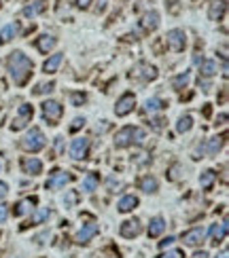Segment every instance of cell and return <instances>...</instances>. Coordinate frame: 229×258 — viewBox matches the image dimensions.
<instances>
[{"mask_svg": "<svg viewBox=\"0 0 229 258\" xmlns=\"http://www.w3.org/2000/svg\"><path fill=\"white\" fill-rule=\"evenodd\" d=\"M6 68H9V74L13 83H15L17 87H23L25 83L30 81L32 76V70H34V64L28 55L23 53V51H13L9 55V60H6Z\"/></svg>", "mask_w": 229, "mask_h": 258, "instance_id": "6da1fadb", "label": "cell"}, {"mask_svg": "<svg viewBox=\"0 0 229 258\" xmlns=\"http://www.w3.org/2000/svg\"><path fill=\"white\" fill-rule=\"evenodd\" d=\"M146 140V133L142 127H132L127 125L123 129H119L117 135H114V146L117 148H127L132 144H142Z\"/></svg>", "mask_w": 229, "mask_h": 258, "instance_id": "7a4b0ae2", "label": "cell"}, {"mask_svg": "<svg viewBox=\"0 0 229 258\" xmlns=\"http://www.w3.org/2000/svg\"><path fill=\"white\" fill-rule=\"evenodd\" d=\"M45 144H47V140H45V133L38 127H32L30 131L19 140V148H23L25 152H38L45 148Z\"/></svg>", "mask_w": 229, "mask_h": 258, "instance_id": "3957f363", "label": "cell"}, {"mask_svg": "<svg viewBox=\"0 0 229 258\" xmlns=\"http://www.w3.org/2000/svg\"><path fill=\"white\" fill-rule=\"evenodd\" d=\"M165 43H168V49L174 51V53H181L187 47V34H184V30L181 28H174L168 32V36H165Z\"/></svg>", "mask_w": 229, "mask_h": 258, "instance_id": "277c9868", "label": "cell"}, {"mask_svg": "<svg viewBox=\"0 0 229 258\" xmlns=\"http://www.w3.org/2000/svg\"><path fill=\"white\" fill-rule=\"evenodd\" d=\"M62 114H64V106L60 102L47 100L43 104V117H45V121H49L51 125H57V121L62 119Z\"/></svg>", "mask_w": 229, "mask_h": 258, "instance_id": "5b68a950", "label": "cell"}, {"mask_svg": "<svg viewBox=\"0 0 229 258\" xmlns=\"http://www.w3.org/2000/svg\"><path fill=\"white\" fill-rule=\"evenodd\" d=\"M68 182H72V173H68V172H62V170H53L49 173V178H47V189L49 191H57V189H64Z\"/></svg>", "mask_w": 229, "mask_h": 258, "instance_id": "8992f818", "label": "cell"}, {"mask_svg": "<svg viewBox=\"0 0 229 258\" xmlns=\"http://www.w3.org/2000/svg\"><path fill=\"white\" fill-rule=\"evenodd\" d=\"M32 114H34L32 106L30 104H22V106L17 108V114H15V119H13V123H11V129H13V131H19V129H23L32 121Z\"/></svg>", "mask_w": 229, "mask_h": 258, "instance_id": "52a82bcc", "label": "cell"}, {"mask_svg": "<svg viewBox=\"0 0 229 258\" xmlns=\"http://www.w3.org/2000/svg\"><path fill=\"white\" fill-rule=\"evenodd\" d=\"M134 106H136V95L127 91L121 95L117 100V104H114V114H117V117H127V114L134 110Z\"/></svg>", "mask_w": 229, "mask_h": 258, "instance_id": "ba28073f", "label": "cell"}, {"mask_svg": "<svg viewBox=\"0 0 229 258\" xmlns=\"http://www.w3.org/2000/svg\"><path fill=\"white\" fill-rule=\"evenodd\" d=\"M98 231H100L98 224H95L93 220H89V222H85V224H83V227L79 229V233H76L74 241L79 243V246H85V243H89L95 235H98Z\"/></svg>", "mask_w": 229, "mask_h": 258, "instance_id": "9c48e42d", "label": "cell"}, {"mask_svg": "<svg viewBox=\"0 0 229 258\" xmlns=\"http://www.w3.org/2000/svg\"><path fill=\"white\" fill-rule=\"evenodd\" d=\"M204 239H206V229L204 227H193V229H189L183 233V243L184 246H191V248L202 246Z\"/></svg>", "mask_w": 229, "mask_h": 258, "instance_id": "30bf717a", "label": "cell"}, {"mask_svg": "<svg viewBox=\"0 0 229 258\" xmlns=\"http://www.w3.org/2000/svg\"><path fill=\"white\" fill-rule=\"evenodd\" d=\"M140 231H142V227H140L138 218H130V220H125L121 224L119 233H121V237H125V239H134V237L140 235Z\"/></svg>", "mask_w": 229, "mask_h": 258, "instance_id": "8fae6325", "label": "cell"}, {"mask_svg": "<svg viewBox=\"0 0 229 258\" xmlns=\"http://www.w3.org/2000/svg\"><path fill=\"white\" fill-rule=\"evenodd\" d=\"M87 150H89V140L87 138H76L72 140V144H70V157L81 161L87 157Z\"/></svg>", "mask_w": 229, "mask_h": 258, "instance_id": "7c38bea8", "label": "cell"}, {"mask_svg": "<svg viewBox=\"0 0 229 258\" xmlns=\"http://www.w3.org/2000/svg\"><path fill=\"white\" fill-rule=\"evenodd\" d=\"M22 170L30 176H38L43 172V161L36 159V157H23L22 159Z\"/></svg>", "mask_w": 229, "mask_h": 258, "instance_id": "4fadbf2b", "label": "cell"}, {"mask_svg": "<svg viewBox=\"0 0 229 258\" xmlns=\"http://www.w3.org/2000/svg\"><path fill=\"white\" fill-rule=\"evenodd\" d=\"M38 203V199L36 197H25V199H22L19 203H15V208H13V216H25L28 212H32L34 210V205Z\"/></svg>", "mask_w": 229, "mask_h": 258, "instance_id": "5bb4252c", "label": "cell"}, {"mask_svg": "<svg viewBox=\"0 0 229 258\" xmlns=\"http://www.w3.org/2000/svg\"><path fill=\"white\" fill-rule=\"evenodd\" d=\"M225 11H227L225 0H212V2H210V9H208V17L212 19V22H221L223 15H225Z\"/></svg>", "mask_w": 229, "mask_h": 258, "instance_id": "9a60e30c", "label": "cell"}, {"mask_svg": "<svg viewBox=\"0 0 229 258\" xmlns=\"http://www.w3.org/2000/svg\"><path fill=\"white\" fill-rule=\"evenodd\" d=\"M34 44H36V49L41 51V53L47 55L51 49H55L57 41H55L53 36H49V34H43V36H38V38H36V43H34Z\"/></svg>", "mask_w": 229, "mask_h": 258, "instance_id": "2e32d148", "label": "cell"}, {"mask_svg": "<svg viewBox=\"0 0 229 258\" xmlns=\"http://www.w3.org/2000/svg\"><path fill=\"white\" fill-rule=\"evenodd\" d=\"M142 28L146 32H155L159 28V13L157 11H149L142 15Z\"/></svg>", "mask_w": 229, "mask_h": 258, "instance_id": "e0dca14e", "label": "cell"}, {"mask_svg": "<svg viewBox=\"0 0 229 258\" xmlns=\"http://www.w3.org/2000/svg\"><path fill=\"white\" fill-rule=\"evenodd\" d=\"M210 235H212V243L214 246H219L221 241H225V237H227V220H223V222H216L212 231H210Z\"/></svg>", "mask_w": 229, "mask_h": 258, "instance_id": "ac0fdd59", "label": "cell"}, {"mask_svg": "<svg viewBox=\"0 0 229 258\" xmlns=\"http://www.w3.org/2000/svg\"><path fill=\"white\" fill-rule=\"evenodd\" d=\"M136 208H138V197H134V195L121 197L119 203H117V210L121 212V214H127V212H132V210H136Z\"/></svg>", "mask_w": 229, "mask_h": 258, "instance_id": "d6986e66", "label": "cell"}, {"mask_svg": "<svg viewBox=\"0 0 229 258\" xmlns=\"http://www.w3.org/2000/svg\"><path fill=\"white\" fill-rule=\"evenodd\" d=\"M62 62H64V53H55V55H51L49 60L43 64V72H47V74L57 72V68L62 66Z\"/></svg>", "mask_w": 229, "mask_h": 258, "instance_id": "ffe728a7", "label": "cell"}, {"mask_svg": "<svg viewBox=\"0 0 229 258\" xmlns=\"http://www.w3.org/2000/svg\"><path fill=\"white\" fill-rule=\"evenodd\" d=\"M49 216H51V210H49V208H38V210L34 212V214H32L30 222H25V224H23V229H25V227H34V224H43Z\"/></svg>", "mask_w": 229, "mask_h": 258, "instance_id": "44dd1931", "label": "cell"}, {"mask_svg": "<svg viewBox=\"0 0 229 258\" xmlns=\"http://www.w3.org/2000/svg\"><path fill=\"white\" fill-rule=\"evenodd\" d=\"M165 231V220L161 216H155L153 218V220L149 222V237H153V239H155V237H159Z\"/></svg>", "mask_w": 229, "mask_h": 258, "instance_id": "7402d4cb", "label": "cell"}, {"mask_svg": "<svg viewBox=\"0 0 229 258\" xmlns=\"http://www.w3.org/2000/svg\"><path fill=\"white\" fill-rule=\"evenodd\" d=\"M17 32H19V25H17V23H9V25H4V28L0 30V44L11 43L13 38L17 36Z\"/></svg>", "mask_w": 229, "mask_h": 258, "instance_id": "603a6c76", "label": "cell"}, {"mask_svg": "<svg viewBox=\"0 0 229 258\" xmlns=\"http://www.w3.org/2000/svg\"><path fill=\"white\" fill-rule=\"evenodd\" d=\"M168 106L161 98H151V100H146L144 102V112H149V114H155L159 110H163V108Z\"/></svg>", "mask_w": 229, "mask_h": 258, "instance_id": "cb8c5ba5", "label": "cell"}, {"mask_svg": "<svg viewBox=\"0 0 229 258\" xmlns=\"http://www.w3.org/2000/svg\"><path fill=\"white\" fill-rule=\"evenodd\" d=\"M216 72H219V66H216L214 60L202 62V66H200V76H204V79H210V76H214Z\"/></svg>", "mask_w": 229, "mask_h": 258, "instance_id": "d4e9b609", "label": "cell"}, {"mask_svg": "<svg viewBox=\"0 0 229 258\" xmlns=\"http://www.w3.org/2000/svg\"><path fill=\"white\" fill-rule=\"evenodd\" d=\"M45 6H47V0H36V2H32V4L25 6V9H23V15H25V17H36L38 13L45 11Z\"/></svg>", "mask_w": 229, "mask_h": 258, "instance_id": "484cf974", "label": "cell"}, {"mask_svg": "<svg viewBox=\"0 0 229 258\" xmlns=\"http://www.w3.org/2000/svg\"><path fill=\"white\" fill-rule=\"evenodd\" d=\"M138 186H140V191L142 193H157V180L153 178V176H144V178H140V182H138Z\"/></svg>", "mask_w": 229, "mask_h": 258, "instance_id": "4316f807", "label": "cell"}, {"mask_svg": "<svg viewBox=\"0 0 229 258\" xmlns=\"http://www.w3.org/2000/svg\"><path fill=\"white\" fill-rule=\"evenodd\" d=\"M214 180H216V172L214 170H206V172H202V176H200V184H202V189H210V186L214 184Z\"/></svg>", "mask_w": 229, "mask_h": 258, "instance_id": "83f0119b", "label": "cell"}, {"mask_svg": "<svg viewBox=\"0 0 229 258\" xmlns=\"http://www.w3.org/2000/svg\"><path fill=\"white\" fill-rule=\"evenodd\" d=\"M98 182H100L98 173H87L85 180H83V191H85V193H93L95 186H98Z\"/></svg>", "mask_w": 229, "mask_h": 258, "instance_id": "f1b7e54d", "label": "cell"}, {"mask_svg": "<svg viewBox=\"0 0 229 258\" xmlns=\"http://www.w3.org/2000/svg\"><path fill=\"white\" fill-rule=\"evenodd\" d=\"M189 79H191V74L189 72H183V74H178L172 79V89H176V91H181V89H184L189 85Z\"/></svg>", "mask_w": 229, "mask_h": 258, "instance_id": "f546056e", "label": "cell"}, {"mask_svg": "<svg viewBox=\"0 0 229 258\" xmlns=\"http://www.w3.org/2000/svg\"><path fill=\"white\" fill-rule=\"evenodd\" d=\"M191 127H193V119H191L189 114H183V117L178 119V123H176V131L187 133V131H191Z\"/></svg>", "mask_w": 229, "mask_h": 258, "instance_id": "4dcf8cb0", "label": "cell"}, {"mask_svg": "<svg viewBox=\"0 0 229 258\" xmlns=\"http://www.w3.org/2000/svg\"><path fill=\"white\" fill-rule=\"evenodd\" d=\"M55 89V83L53 81H49V83H41V85H36L34 89H32V93L34 95H47V93H51Z\"/></svg>", "mask_w": 229, "mask_h": 258, "instance_id": "1f68e13d", "label": "cell"}, {"mask_svg": "<svg viewBox=\"0 0 229 258\" xmlns=\"http://www.w3.org/2000/svg\"><path fill=\"white\" fill-rule=\"evenodd\" d=\"M221 148H223V138H210L208 140V154L210 157H214Z\"/></svg>", "mask_w": 229, "mask_h": 258, "instance_id": "d6a6232c", "label": "cell"}, {"mask_svg": "<svg viewBox=\"0 0 229 258\" xmlns=\"http://www.w3.org/2000/svg\"><path fill=\"white\" fill-rule=\"evenodd\" d=\"M70 100H72V104L74 106H83L87 102V93H70Z\"/></svg>", "mask_w": 229, "mask_h": 258, "instance_id": "836d02e7", "label": "cell"}, {"mask_svg": "<svg viewBox=\"0 0 229 258\" xmlns=\"http://www.w3.org/2000/svg\"><path fill=\"white\" fill-rule=\"evenodd\" d=\"M157 258H184V254L181 252V250H168V252L159 254Z\"/></svg>", "mask_w": 229, "mask_h": 258, "instance_id": "e575fe53", "label": "cell"}, {"mask_svg": "<svg viewBox=\"0 0 229 258\" xmlns=\"http://www.w3.org/2000/svg\"><path fill=\"white\" fill-rule=\"evenodd\" d=\"M85 125V119L83 117H76L74 121H72V125H70V133H74V131H79V129Z\"/></svg>", "mask_w": 229, "mask_h": 258, "instance_id": "d590c367", "label": "cell"}, {"mask_svg": "<svg viewBox=\"0 0 229 258\" xmlns=\"http://www.w3.org/2000/svg\"><path fill=\"white\" fill-rule=\"evenodd\" d=\"M163 123H165V121H163V119H159V117L149 121V125H151L153 129H155V131H161V129H163Z\"/></svg>", "mask_w": 229, "mask_h": 258, "instance_id": "8d00e7d4", "label": "cell"}, {"mask_svg": "<svg viewBox=\"0 0 229 258\" xmlns=\"http://www.w3.org/2000/svg\"><path fill=\"white\" fill-rule=\"evenodd\" d=\"M6 218H9V208L4 203H0V224H4Z\"/></svg>", "mask_w": 229, "mask_h": 258, "instance_id": "74e56055", "label": "cell"}, {"mask_svg": "<svg viewBox=\"0 0 229 258\" xmlns=\"http://www.w3.org/2000/svg\"><path fill=\"white\" fill-rule=\"evenodd\" d=\"M172 243H174V237H165L163 241H159V248H161V250H165V248H170Z\"/></svg>", "mask_w": 229, "mask_h": 258, "instance_id": "f35d334b", "label": "cell"}, {"mask_svg": "<svg viewBox=\"0 0 229 258\" xmlns=\"http://www.w3.org/2000/svg\"><path fill=\"white\" fill-rule=\"evenodd\" d=\"M76 201V193H70V195H68V199H64V203H66V208H68V205H72Z\"/></svg>", "mask_w": 229, "mask_h": 258, "instance_id": "ab89813d", "label": "cell"}, {"mask_svg": "<svg viewBox=\"0 0 229 258\" xmlns=\"http://www.w3.org/2000/svg\"><path fill=\"white\" fill-rule=\"evenodd\" d=\"M168 4H170V13H174V15H176L178 11H181V6H178L176 0H172V2H168Z\"/></svg>", "mask_w": 229, "mask_h": 258, "instance_id": "60d3db41", "label": "cell"}, {"mask_svg": "<svg viewBox=\"0 0 229 258\" xmlns=\"http://www.w3.org/2000/svg\"><path fill=\"white\" fill-rule=\"evenodd\" d=\"M6 193H9V186H6L4 182H0V199L6 197Z\"/></svg>", "mask_w": 229, "mask_h": 258, "instance_id": "b9f144b4", "label": "cell"}, {"mask_svg": "<svg viewBox=\"0 0 229 258\" xmlns=\"http://www.w3.org/2000/svg\"><path fill=\"white\" fill-rule=\"evenodd\" d=\"M76 4H79L81 9H87V6L92 4V0H79V2H76Z\"/></svg>", "mask_w": 229, "mask_h": 258, "instance_id": "7bdbcfd3", "label": "cell"}, {"mask_svg": "<svg viewBox=\"0 0 229 258\" xmlns=\"http://www.w3.org/2000/svg\"><path fill=\"white\" fill-rule=\"evenodd\" d=\"M191 258H208V254H206V252H204V250H202V252H195V254L191 256Z\"/></svg>", "mask_w": 229, "mask_h": 258, "instance_id": "ee69618b", "label": "cell"}, {"mask_svg": "<svg viewBox=\"0 0 229 258\" xmlns=\"http://www.w3.org/2000/svg\"><path fill=\"white\" fill-rule=\"evenodd\" d=\"M216 258H229V252H227V250H223L221 254H216Z\"/></svg>", "mask_w": 229, "mask_h": 258, "instance_id": "f6af8a7d", "label": "cell"}, {"mask_svg": "<svg viewBox=\"0 0 229 258\" xmlns=\"http://www.w3.org/2000/svg\"><path fill=\"white\" fill-rule=\"evenodd\" d=\"M210 112H212L210 110V106H204V117H210Z\"/></svg>", "mask_w": 229, "mask_h": 258, "instance_id": "bcb514c9", "label": "cell"}, {"mask_svg": "<svg viewBox=\"0 0 229 258\" xmlns=\"http://www.w3.org/2000/svg\"><path fill=\"white\" fill-rule=\"evenodd\" d=\"M0 6H2V2H0Z\"/></svg>", "mask_w": 229, "mask_h": 258, "instance_id": "7dc6e473", "label": "cell"}, {"mask_svg": "<svg viewBox=\"0 0 229 258\" xmlns=\"http://www.w3.org/2000/svg\"><path fill=\"white\" fill-rule=\"evenodd\" d=\"M0 167H2V165H0Z\"/></svg>", "mask_w": 229, "mask_h": 258, "instance_id": "c3c4849f", "label": "cell"}]
</instances>
